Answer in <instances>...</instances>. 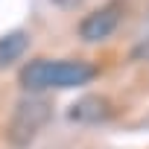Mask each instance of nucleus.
I'll return each mask as SVG.
<instances>
[{
  "instance_id": "nucleus-1",
  "label": "nucleus",
  "mask_w": 149,
  "mask_h": 149,
  "mask_svg": "<svg viewBox=\"0 0 149 149\" xmlns=\"http://www.w3.org/2000/svg\"><path fill=\"white\" fill-rule=\"evenodd\" d=\"M100 67L79 58H32L21 67V85L32 94H44L50 88H79L97 79Z\"/></svg>"
},
{
  "instance_id": "nucleus-2",
  "label": "nucleus",
  "mask_w": 149,
  "mask_h": 149,
  "mask_svg": "<svg viewBox=\"0 0 149 149\" xmlns=\"http://www.w3.org/2000/svg\"><path fill=\"white\" fill-rule=\"evenodd\" d=\"M50 114H53V105H50V100H44V94L24 97V100L15 105L12 120H9V129H6L9 143H12L15 149H26V146L38 137V132L47 126Z\"/></svg>"
},
{
  "instance_id": "nucleus-3",
  "label": "nucleus",
  "mask_w": 149,
  "mask_h": 149,
  "mask_svg": "<svg viewBox=\"0 0 149 149\" xmlns=\"http://www.w3.org/2000/svg\"><path fill=\"white\" fill-rule=\"evenodd\" d=\"M123 24V3L114 0V3H105L94 12H88L82 21H79V38L88 41V44H97V41H105L111 38Z\"/></svg>"
},
{
  "instance_id": "nucleus-4",
  "label": "nucleus",
  "mask_w": 149,
  "mask_h": 149,
  "mask_svg": "<svg viewBox=\"0 0 149 149\" xmlns=\"http://www.w3.org/2000/svg\"><path fill=\"white\" fill-rule=\"evenodd\" d=\"M67 117L73 123H82V126H97V123H105L111 117V105H108L105 97H97V94L94 97H82V100H76L70 105Z\"/></svg>"
},
{
  "instance_id": "nucleus-5",
  "label": "nucleus",
  "mask_w": 149,
  "mask_h": 149,
  "mask_svg": "<svg viewBox=\"0 0 149 149\" xmlns=\"http://www.w3.org/2000/svg\"><path fill=\"white\" fill-rule=\"evenodd\" d=\"M29 47V35L26 29H12L6 35H0V70H6L12 67Z\"/></svg>"
}]
</instances>
